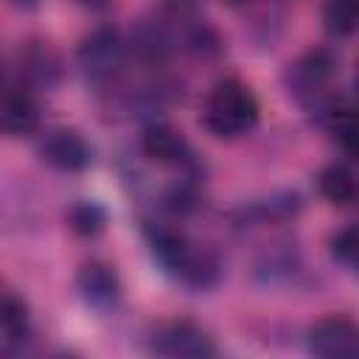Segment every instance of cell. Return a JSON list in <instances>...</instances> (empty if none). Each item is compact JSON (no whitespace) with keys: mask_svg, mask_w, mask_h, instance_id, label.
I'll list each match as a JSON object with an SVG mask.
<instances>
[{"mask_svg":"<svg viewBox=\"0 0 359 359\" xmlns=\"http://www.w3.org/2000/svg\"><path fill=\"white\" fill-rule=\"evenodd\" d=\"M0 121L6 135L22 137L36 132L39 126V107L25 84H8L3 90V104H0Z\"/></svg>","mask_w":359,"mask_h":359,"instance_id":"cell-8","label":"cell"},{"mask_svg":"<svg viewBox=\"0 0 359 359\" xmlns=\"http://www.w3.org/2000/svg\"><path fill=\"white\" fill-rule=\"evenodd\" d=\"M67 227H70L76 236L93 238V236H98V233L107 227V210H104L98 202L81 199V202H76V205L67 210Z\"/></svg>","mask_w":359,"mask_h":359,"instance_id":"cell-14","label":"cell"},{"mask_svg":"<svg viewBox=\"0 0 359 359\" xmlns=\"http://www.w3.org/2000/svg\"><path fill=\"white\" fill-rule=\"evenodd\" d=\"M39 157L50 168L81 171L93 163V149L76 129H50L39 140Z\"/></svg>","mask_w":359,"mask_h":359,"instance_id":"cell-6","label":"cell"},{"mask_svg":"<svg viewBox=\"0 0 359 359\" xmlns=\"http://www.w3.org/2000/svg\"><path fill=\"white\" fill-rule=\"evenodd\" d=\"M356 87H359V67H356Z\"/></svg>","mask_w":359,"mask_h":359,"instance_id":"cell-20","label":"cell"},{"mask_svg":"<svg viewBox=\"0 0 359 359\" xmlns=\"http://www.w3.org/2000/svg\"><path fill=\"white\" fill-rule=\"evenodd\" d=\"M334 132L337 140L342 143V149L359 160V109H345L334 115Z\"/></svg>","mask_w":359,"mask_h":359,"instance_id":"cell-15","label":"cell"},{"mask_svg":"<svg viewBox=\"0 0 359 359\" xmlns=\"http://www.w3.org/2000/svg\"><path fill=\"white\" fill-rule=\"evenodd\" d=\"M76 3H81V6H87V8H104L109 0H76Z\"/></svg>","mask_w":359,"mask_h":359,"instance_id":"cell-17","label":"cell"},{"mask_svg":"<svg viewBox=\"0 0 359 359\" xmlns=\"http://www.w3.org/2000/svg\"><path fill=\"white\" fill-rule=\"evenodd\" d=\"M224 3H227V6H244L247 0H224Z\"/></svg>","mask_w":359,"mask_h":359,"instance_id":"cell-19","label":"cell"},{"mask_svg":"<svg viewBox=\"0 0 359 359\" xmlns=\"http://www.w3.org/2000/svg\"><path fill=\"white\" fill-rule=\"evenodd\" d=\"M11 6H17V8H34L36 0H11Z\"/></svg>","mask_w":359,"mask_h":359,"instance_id":"cell-18","label":"cell"},{"mask_svg":"<svg viewBox=\"0 0 359 359\" xmlns=\"http://www.w3.org/2000/svg\"><path fill=\"white\" fill-rule=\"evenodd\" d=\"M151 351L163 356H213V339L191 320H174L157 328L151 337Z\"/></svg>","mask_w":359,"mask_h":359,"instance_id":"cell-5","label":"cell"},{"mask_svg":"<svg viewBox=\"0 0 359 359\" xmlns=\"http://www.w3.org/2000/svg\"><path fill=\"white\" fill-rule=\"evenodd\" d=\"M328 247H331V255L337 261L359 266V224H348L339 233H334Z\"/></svg>","mask_w":359,"mask_h":359,"instance_id":"cell-16","label":"cell"},{"mask_svg":"<svg viewBox=\"0 0 359 359\" xmlns=\"http://www.w3.org/2000/svg\"><path fill=\"white\" fill-rule=\"evenodd\" d=\"M323 25L334 36H351L359 31V0H325Z\"/></svg>","mask_w":359,"mask_h":359,"instance_id":"cell-13","label":"cell"},{"mask_svg":"<svg viewBox=\"0 0 359 359\" xmlns=\"http://www.w3.org/2000/svg\"><path fill=\"white\" fill-rule=\"evenodd\" d=\"M62 76V59L48 42H34L20 50V84L53 87Z\"/></svg>","mask_w":359,"mask_h":359,"instance_id":"cell-10","label":"cell"},{"mask_svg":"<svg viewBox=\"0 0 359 359\" xmlns=\"http://www.w3.org/2000/svg\"><path fill=\"white\" fill-rule=\"evenodd\" d=\"M317 194L331 205H351L359 199V177L342 163H328L317 174Z\"/></svg>","mask_w":359,"mask_h":359,"instance_id":"cell-11","label":"cell"},{"mask_svg":"<svg viewBox=\"0 0 359 359\" xmlns=\"http://www.w3.org/2000/svg\"><path fill=\"white\" fill-rule=\"evenodd\" d=\"M334 76V56L328 50H309L286 70V87L297 101H317Z\"/></svg>","mask_w":359,"mask_h":359,"instance_id":"cell-4","label":"cell"},{"mask_svg":"<svg viewBox=\"0 0 359 359\" xmlns=\"http://www.w3.org/2000/svg\"><path fill=\"white\" fill-rule=\"evenodd\" d=\"M258 121V101L252 90L238 79L219 81L202 107V123L216 137H238L247 135Z\"/></svg>","mask_w":359,"mask_h":359,"instance_id":"cell-1","label":"cell"},{"mask_svg":"<svg viewBox=\"0 0 359 359\" xmlns=\"http://www.w3.org/2000/svg\"><path fill=\"white\" fill-rule=\"evenodd\" d=\"M76 289L81 294V300L98 311H107L118 303L121 297V280L115 275V269L104 261H87L79 266L76 272Z\"/></svg>","mask_w":359,"mask_h":359,"instance_id":"cell-7","label":"cell"},{"mask_svg":"<svg viewBox=\"0 0 359 359\" xmlns=\"http://www.w3.org/2000/svg\"><path fill=\"white\" fill-rule=\"evenodd\" d=\"M79 65L81 70L93 79V81H104L109 79L118 67H121V59H123V39L115 28L104 25V28H95L90 36L81 39L79 45Z\"/></svg>","mask_w":359,"mask_h":359,"instance_id":"cell-3","label":"cell"},{"mask_svg":"<svg viewBox=\"0 0 359 359\" xmlns=\"http://www.w3.org/2000/svg\"><path fill=\"white\" fill-rule=\"evenodd\" d=\"M306 345L323 359H359V323L351 317H323L309 328Z\"/></svg>","mask_w":359,"mask_h":359,"instance_id":"cell-2","label":"cell"},{"mask_svg":"<svg viewBox=\"0 0 359 359\" xmlns=\"http://www.w3.org/2000/svg\"><path fill=\"white\" fill-rule=\"evenodd\" d=\"M0 320H3V334H6V348L20 345L28 339L31 334V320H28V306L22 303V297H17L14 292L3 294V309H0Z\"/></svg>","mask_w":359,"mask_h":359,"instance_id":"cell-12","label":"cell"},{"mask_svg":"<svg viewBox=\"0 0 359 359\" xmlns=\"http://www.w3.org/2000/svg\"><path fill=\"white\" fill-rule=\"evenodd\" d=\"M140 151L160 165H188L191 146L168 123H149L140 135Z\"/></svg>","mask_w":359,"mask_h":359,"instance_id":"cell-9","label":"cell"}]
</instances>
